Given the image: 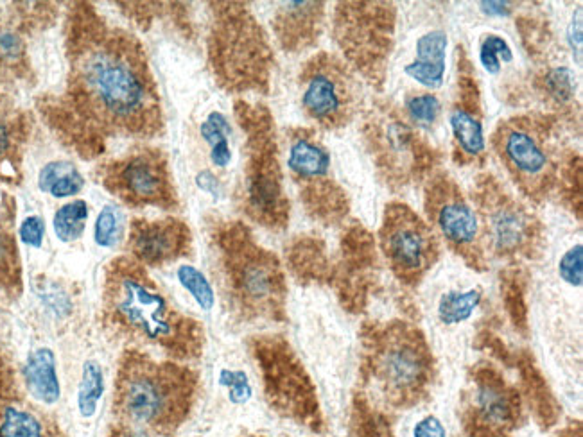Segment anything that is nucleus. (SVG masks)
<instances>
[{
	"label": "nucleus",
	"instance_id": "nucleus-1",
	"mask_svg": "<svg viewBox=\"0 0 583 437\" xmlns=\"http://www.w3.org/2000/svg\"><path fill=\"white\" fill-rule=\"evenodd\" d=\"M83 35L74 61L79 110L110 135H158L162 106L139 40L103 20H92Z\"/></svg>",
	"mask_w": 583,
	"mask_h": 437
},
{
	"label": "nucleus",
	"instance_id": "nucleus-2",
	"mask_svg": "<svg viewBox=\"0 0 583 437\" xmlns=\"http://www.w3.org/2000/svg\"><path fill=\"white\" fill-rule=\"evenodd\" d=\"M106 310L110 321L126 334L158 344L178 359L200 355V325L180 316L135 260L119 258L110 266Z\"/></svg>",
	"mask_w": 583,
	"mask_h": 437
},
{
	"label": "nucleus",
	"instance_id": "nucleus-3",
	"mask_svg": "<svg viewBox=\"0 0 583 437\" xmlns=\"http://www.w3.org/2000/svg\"><path fill=\"white\" fill-rule=\"evenodd\" d=\"M196 384L191 369L128 353L115 384V412L130 429H175L191 409Z\"/></svg>",
	"mask_w": 583,
	"mask_h": 437
},
{
	"label": "nucleus",
	"instance_id": "nucleus-4",
	"mask_svg": "<svg viewBox=\"0 0 583 437\" xmlns=\"http://www.w3.org/2000/svg\"><path fill=\"white\" fill-rule=\"evenodd\" d=\"M210 6L207 56L216 83L230 94H268L275 56L264 27L241 2Z\"/></svg>",
	"mask_w": 583,
	"mask_h": 437
},
{
	"label": "nucleus",
	"instance_id": "nucleus-5",
	"mask_svg": "<svg viewBox=\"0 0 583 437\" xmlns=\"http://www.w3.org/2000/svg\"><path fill=\"white\" fill-rule=\"evenodd\" d=\"M212 239L235 309L246 319H282L286 278L279 258L262 248L239 221L214 224Z\"/></svg>",
	"mask_w": 583,
	"mask_h": 437
},
{
	"label": "nucleus",
	"instance_id": "nucleus-6",
	"mask_svg": "<svg viewBox=\"0 0 583 437\" xmlns=\"http://www.w3.org/2000/svg\"><path fill=\"white\" fill-rule=\"evenodd\" d=\"M235 120L243 129L244 163L241 206L253 223L280 232L289 224L291 203L284 189L275 120L264 104L237 99Z\"/></svg>",
	"mask_w": 583,
	"mask_h": 437
},
{
	"label": "nucleus",
	"instance_id": "nucleus-7",
	"mask_svg": "<svg viewBox=\"0 0 583 437\" xmlns=\"http://www.w3.org/2000/svg\"><path fill=\"white\" fill-rule=\"evenodd\" d=\"M560 119L549 112H526L501 120L490 147L517 190L533 205L546 203L557 187Z\"/></svg>",
	"mask_w": 583,
	"mask_h": 437
},
{
	"label": "nucleus",
	"instance_id": "nucleus-8",
	"mask_svg": "<svg viewBox=\"0 0 583 437\" xmlns=\"http://www.w3.org/2000/svg\"><path fill=\"white\" fill-rule=\"evenodd\" d=\"M361 138L379 180L395 194L426 183L440 171L442 151L390 101H377L365 113Z\"/></svg>",
	"mask_w": 583,
	"mask_h": 437
},
{
	"label": "nucleus",
	"instance_id": "nucleus-9",
	"mask_svg": "<svg viewBox=\"0 0 583 437\" xmlns=\"http://www.w3.org/2000/svg\"><path fill=\"white\" fill-rule=\"evenodd\" d=\"M365 368L384 398L409 407L426 398L435 380V359L417 326L392 321L365 332Z\"/></svg>",
	"mask_w": 583,
	"mask_h": 437
},
{
	"label": "nucleus",
	"instance_id": "nucleus-10",
	"mask_svg": "<svg viewBox=\"0 0 583 437\" xmlns=\"http://www.w3.org/2000/svg\"><path fill=\"white\" fill-rule=\"evenodd\" d=\"M397 6L393 2H338L332 17V35L345 63L356 76L383 92L395 49Z\"/></svg>",
	"mask_w": 583,
	"mask_h": 437
},
{
	"label": "nucleus",
	"instance_id": "nucleus-11",
	"mask_svg": "<svg viewBox=\"0 0 583 437\" xmlns=\"http://www.w3.org/2000/svg\"><path fill=\"white\" fill-rule=\"evenodd\" d=\"M470 199L479 217L485 248L494 257L508 262L535 258L544 242V226L539 217L515 198L490 172L476 176Z\"/></svg>",
	"mask_w": 583,
	"mask_h": 437
},
{
	"label": "nucleus",
	"instance_id": "nucleus-12",
	"mask_svg": "<svg viewBox=\"0 0 583 437\" xmlns=\"http://www.w3.org/2000/svg\"><path fill=\"white\" fill-rule=\"evenodd\" d=\"M305 117L327 131L347 128L361 106V85L345 60L318 52L304 63L298 76Z\"/></svg>",
	"mask_w": 583,
	"mask_h": 437
},
{
	"label": "nucleus",
	"instance_id": "nucleus-13",
	"mask_svg": "<svg viewBox=\"0 0 583 437\" xmlns=\"http://www.w3.org/2000/svg\"><path fill=\"white\" fill-rule=\"evenodd\" d=\"M427 223L442 237L447 248L463 258L467 266L483 271L487 248L478 214L449 172L436 171L424 183Z\"/></svg>",
	"mask_w": 583,
	"mask_h": 437
},
{
	"label": "nucleus",
	"instance_id": "nucleus-14",
	"mask_svg": "<svg viewBox=\"0 0 583 437\" xmlns=\"http://www.w3.org/2000/svg\"><path fill=\"white\" fill-rule=\"evenodd\" d=\"M379 246L395 278L408 287H417L440 258L435 230L402 201L384 208Z\"/></svg>",
	"mask_w": 583,
	"mask_h": 437
},
{
	"label": "nucleus",
	"instance_id": "nucleus-15",
	"mask_svg": "<svg viewBox=\"0 0 583 437\" xmlns=\"http://www.w3.org/2000/svg\"><path fill=\"white\" fill-rule=\"evenodd\" d=\"M101 181L108 192L128 206H155L162 210H176L180 206L169 160L158 149H140L106 163Z\"/></svg>",
	"mask_w": 583,
	"mask_h": 437
},
{
	"label": "nucleus",
	"instance_id": "nucleus-16",
	"mask_svg": "<svg viewBox=\"0 0 583 437\" xmlns=\"http://www.w3.org/2000/svg\"><path fill=\"white\" fill-rule=\"evenodd\" d=\"M449 128L453 162L460 167H483L488 155L481 86L463 45L456 47V90L449 108Z\"/></svg>",
	"mask_w": 583,
	"mask_h": 437
},
{
	"label": "nucleus",
	"instance_id": "nucleus-17",
	"mask_svg": "<svg viewBox=\"0 0 583 437\" xmlns=\"http://www.w3.org/2000/svg\"><path fill=\"white\" fill-rule=\"evenodd\" d=\"M253 353L261 364L266 393L273 402L284 411L298 414L316 409L313 384L288 344L277 339H264L255 343Z\"/></svg>",
	"mask_w": 583,
	"mask_h": 437
},
{
	"label": "nucleus",
	"instance_id": "nucleus-18",
	"mask_svg": "<svg viewBox=\"0 0 583 437\" xmlns=\"http://www.w3.org/2000/svg\"><path fill=\"white\" fill-rule=\"evenodd\" d=\"M469 411L479 425L505 432L519 420L521 400L496 368L481 364L470 378Z\"/></svg>",
	"mask_w": 583,
	"mask_h": 437
},
{
	"label": "nucleus",
	"instance_id": "nucleus-19",
	"mask_svg": "<svg viewBox=\"0 0 583 437\" xmlns=\"http://www.w3.org/2000/svg\"><path fill=\"white\" fill-rule=\"evenodd\" d=\"M191 244V230L180 219H137L131 224L130 251L140 266H166L189 255Z\"/></svg>",
	"mask_w": 583,
	"mask_h": 437
},
{
	"label": "nucleus",
	"instance_id": "nucleus-20",
	"mask_svg": "<svg viewBox=\"0 0 583 437\" xmlns=\"http://www.w3.org/2000/svg\"><path fill=\"white\" fill-rule=\"evenodd\" d=\"M325 2H284L275 11L273 31L280 47L286 52H304L313 49L322 36Z\"/></svg>",
	"mask_w": 583,
	"mask_h": 437
},
{
	"label": "nucleus",
	"instance_id": "nucleus-21",
	"mask_svg": "<svg viewBox=\"0 0 583 437\" xmlns=\"http://www.w3.org/2000/svg\"><path fill=\"white\" fill-rule=\"evenodd\" d=\"M332 158L329 149L311 128H291L288 131V169L296 185L331 176Z\"/></svg>",
	"mask_w": 583,
	"mask_h": 437
},
{
	"label": "nucleus",
	"instance_id": "nucleus-22",
	"mask_svg": "<svg viewBox=\"0 0 583 437\" xmlns=\"http://www.w3.org/2000/svg\"><path fill=\"white\" fill-rule=\"evenodd\" d=\"M307 214L318 223L334 226L349 217L350 198L338 181L325 176L298 185Z\"/></svg>",
	"mask_w": 583,
	"mask_h": 437
},
{
	"label": "nucleus",
	"instance_id": "nucleus-23",
	"mask_svg": "<svg viewBox=\"0 0 583 437\" xmlns=\"http://www.w3.org/2000/svg\"><path fill=\"white\" fill-rule=\"evenodd\" d=\"M447 43L449 38L442 29H433L420 36L415 47V58L404 67L406 76L429 92L438 90L444 85Z\"/></svg>",
	"mask_w": 583,
	"mask_h": 437
},
{
	"label": "nucleus",
	"instance_id": "nucleus-24",
	"mask_svg": "<svg viewBox=\"0 0 583 437\" xmlns=\"http://www.w3.org/2000/svg\"><path fill=\"white\" fill-rule=\"evenodd\" d=\"M575 72L569 67H548L533 78L535 92L544 99L558 119H569L578 122L580 104L576 103Z\"/></svg>",
	"mask_w": 583,
	"mask_h": 437
},
{
	"label": "nucleus",
	"instance_id": "nucleus-25",
	"mask_svg": "<svg viewBox=\"0 0 583 437\" xmlns=\"http://www.w3.org/2000/svg\"><path fill=\"white\" fill-rule=\"evenodd\" d=\"M22 378L27 393L45 407H53L60 402L61 382L58 375L56 355L51 348L40 346L27 355L22 366Z\"/></svg>",
	"mask_w": 583,
	"mask_h": 437
},
{
	"label": "nucleus",
	"instance_id": "nucleus-26",
	"mask_svg": "<svg viewBox=\"0 0 583 437\" xmlns=\"http://www.w3.org/2000/svg\"><path fill=\"white\" fill-rule=\"evenodd\" d=\"M560 203L566 206L571 214L582 221L583 212V162L582 155L575 149H566L560 156L557 187Z\"/></svg>",
	"mask_w": 583,
	"mask_h": 437
},
{
	"label": "nucleus",
	"instance_id": "nucleus-27",
	"mask_svg": "<svg viewBox=\"0 0 583 437\" xmlns=\"http://www.w3.org/2000/svg\"><path fill=\"white\" fill-rule=\"evenodd\" d=\"M85 187V178L74 163L65 160L45 163L38 172V189L56 199L78 196Z\"/></svg>",
	"mask_w": 583,
	"mask_h": 437
},
{
	"label": "nucleus",
	"instance_id": "nucleus-28",
	"mask_svg": "<svg viewBox=\"0 0 583 437\" xmlns=\"http://www.w3.org/2000/svg\"><path fill=\"white\" fill-rule=\"evenodd\" d=\"M0 437H53L33 409L18 402L0 405Z\"/></svg>",
	"mask_w": 583,
	"mask_h": 437
},
{
	"label": "nucleus",
	"instance_id": "nucleus-29",
	"mask_svg": "<svg viewBox=\"0 0 583 437\" xmlns=\"http://www.w3.org/2000/svg\"><path fill=\"white\" fill-rule=\"evenodd\" d=\"M481 303H483V291L478 287H470L465 291L453 289L442 294L436 307V316L442 325H462L474 316V312L481 307Z\"/></svg>",
	"mask_w": 583,
	"mask_h": 437
},
{
	"label": "nucleus",
	"instance_id": "nucleus-30",
	"mask_svg": "<svg viewBox=\"0 0 583 437\" xmlns=\"http://www.w3.org/2000/svg\"><path fill=\"white\" fill-rule=\"evenodd\" d=\"M106 393L105 371L103 366L94 359L83 362L81 380L78 387V412L81 418L90 420L99 411V403Z\"/></svg>",
	"mask_w": 583,
	"mask_h": 437
},
{
	"label": "nucleus",
	"instance_id": "nucleus-31",
	"mask_svg": "<svg viewBox=\"0 0 583 437\" xmlns=\"http://www.w3.org/2000/svg\"><path fill=\"white\" fill-rule=\"evenodd\" d=\"M200 133L203 140L210 147V162L219 169H225L232 162V149H230V135L232 128L228 124L227 117L223 113L212 112L209 117L201 122Z\"/></svg>",
	"mask_w": 583,
	"mask_h": 437
},
{
	"label": "nucleus",
	"instance_id": "nucleus-32",
	"mask_svg": "<svg viewBox=\"0 0 583 437\" xmlns=\"http://www.w3.org/2000/svg\"><path fill=\"white\" fill-rule=\"evenodd\" d=\"M90 208L85 199H74L65 205H61L53 217V230L56 239L65 244L76 242L83 237L87 228Z\"/></svg>",
	"mask_w": 583,
	"mask_h": 437
},
{
	"label": "nucleus",
	"instance_id": "nucleus-33",
	"mask_svg": "<svg viewBox=\"0 0 583 437\" xmlns=\"http://www.w3.org/2000/svg\"><path fill=\"white\" fill-rule=\"evenodd\" d=\"M402 113L413 128L426 133L436 128L442 115V103L433 92H411L404 99Z\"/></svg>",
	"mask_w": 583,
	"mask_h": 437
},
{
	"label": "nucleus",
	"instance_id": "nucleus-34",
	"mask_svg": "<svg viewBox=\"0 0 583 437\" xmlns=\"http://www.w3.org/2000/svg\"><path fill=\"white\" fill-rule=\"evenodd\" d=\"M126 239V214L119 205L101 208L94 223V242L101 249H115Z\"/></svg>",
	"mask_w": 583,
	"mask_h": 437
},
{
	"label": "nucleus",
	"instance_id": "nucleus-35",
	"mask_svg": "<svg viewBox=\"0 0 583 437\" xmlns=\"http://www.w3.org/2000/svg\"><path fill=\"white\" fill-rule=\"evenodd\" d=\"M176 278L182 285L183 291L191 296L194 303L203 312H210L214 309L216 291L203 271H200L198 267L191 266V264H182L176 269Z\"/></svg>",
	"mask_w": 583,
	"mask_h": 437
},
{
	"label": "nucleus",
	"instance_id": "nucleus-36",
	"mask_svg": "<svg viewBox=\"0 0 583 437\" xmlns=\"http://www.w3.org/2000/svg\"><path fill=\"white\" fill-rule=\"evenodd\" d=\"M515 27L521 35L524 49L528 51L530 56H533L535 60L540 56H546L549 43H551V31H549V24L546 20L526 15V17L517 18Z\"/></svg>",
	"mask_w": 583,
	"mask_h": 437
},
{
	"label": "nucleus",
	"instance_id": "nucleus-37",
	"mask_svg": "<svg viewBox=\"0 0 583 437\" xmlns=\"http://www.w3.org/2000/svg\"><path fill=\"white\" fill-rule=\"evenodd\" d=\"M512 61H514V52L503 36L496 33L483 36V40L479 43V63L488 74L497 76L501 72L503 63H512Z\"/></svg>",
	"mask_w": 583,
	"mask_h": 437
},
{
	"label": "nucleus",
	"instance_id": "nucleus-38",
	"mask_svg": "<svg viewBox=\"0 0 583 437\" xmlns=\"http://www.w3.org/2000/svg\"><path fill=\"white\" fill-rule=\"evenodd\" d=\"M36 296L53 318L63 319L72 312V300L69 292L61 287L60 283L42 282L36 289Z\"/></svg>",
	"mask_w": 583,
	"mask_h": 437
},
{
	"label": "nucleus",
	"instance_id": "nucleus-39",
	"mask_svg": "<svg viewBox=\"0 0 583 437\" xmlns=\"http://www.w3.org/2000/svg\"><path fill=\"white\" fill-rule=\"evenodd\" d=\"M219 386L227 389L228 400L234 405H244L252 400V382L243 369H221Z\"/></svg>",
	"mask_w": 583,
	"mask_h": 437
},
{
	"label": "nucleus",
	"instance_id": "nucleus-40",
	"mask_svg": "<svg viewBox=\"0 0 583 437\" xmlns=\"http://www.w3.org/2000/svg\"><path fill=\"white\" fill-rule=\"evenodd\" d=\"M558 275L562 282L571 287H582L583 283V248L582 244H576L567 249L558 262Z\"/></svg>",
	"mask_w": 583,
	"mask_h": 437
},
{
	"label": "nucleus",
	"instance_id": "nucleus-41",
	"mask_svg": "<svg viewBox=\"0 0 583 437\" xmlns=\"http://www.w3.org/2000/svg\"><path fill=\"white\" fill-rule=\"evenodd\" d=\"M45 233H47V226H45L42 215H27L26 219L18 226V239L27 248H42Z\"/></svg>",
	"mask_w": 583,
	"mask_h": 437
},
{
	"label": "nucleus",
	"instance_id": "nucleus-42",
	"mask_svg": "<svg viewBox=\"0 0 583 437\" xmlns=\"http://www.w3.org/2000/svg\"><path fill=\"white\" fill-rule=\"evenodd\" d=\"M409 437H449V432L438 416L426 414L413 423Z\"/></svg>",
	"mask_w": 583,
	"mask_h": 437
},
{
	"label": "nucleus",
	"instance_id": "nucleus-43",
	"mask_svg": "<svg viewBox=\"0 0 583 437\" xmlns=\"http://www.w3.org/2000/svg\"><path fill=\"white\" fill-rule=\"evenodd\" d=\"M22 52H24V42L15 31H9V29L0 31V60L13 63L22 56Z\"/></svg>",
	"mask_w": 583,
	"mask_h": 437
},
{
	"label": "nucleus",
	"instance_id": "nucleus-44",
	"mask_svg": "<svg viewBox=\"0 0 583 437\" xmlns=\"http://www.w3.org/2000/svg\"><path fill=\"white\" fill-rule=\"evenodd\" d=\"M567 40L571 43L573 54H576V63H582V8L576 9V15H573L571 26L567 31Z\"/></svg>",
	"mask_w": 583,
	"mask_h": 437
},
{
	"label": "nucleus",
	"instance_id": "nucleus-45",
	"mask_svg": "<svg viewBox=\"0 0 583 437\" xmlns=\"http://www.w3.org/2000/svg\"><path fill=\"white\" fill-rule=\"evenodd\" d=\"M196 183L203 192H207L210 196L218 198L221 194V181H219L218 176L214 172L201 171L198 176H196Z\"/></svg>",
	"mask_w": 583,
	"mask_h": 437
},
{
	"label": "nucleus",
	"instance_id": "nucleus-46",
	"mask_svg": "<svg viewBox=\"0 0 583 437\" xmlns=\"http://www.w3.org/2000/svg\"><path fill=\"white\" fill-rule=\"evenodd\" d=\"M481 11L488 17H508L514 11V2H479Z\"/></svg>",
	"mask_w": 583,
	"mask_h": 437
},
{
	"label": "nucleus",
	"instance_id": "nucleus-47",
	"mask_svg": "<svg viewBox=\"0 0 583 437\" xmlns=\"http://www.w3.org/2000/svg\"><path fill=\"white\" fill-rule=\"evenodd\" d=\"M11 149V131L6 120L0 119V156L6 155Z\"/></svg>",
	"mask_w": 583,
	"mask_h": 437
},
{
	"label": "nucleus",
	"instance_id": "nucleus-48",
	"mask_svg": "<svg viewBox=\"0 0 583 437\" xmlns=\"http://www.w3.org/2000/svg\"><path fill=\"white\" fill-rule=\"evenodd\" d=\"M114 437H151L148 432H142V430L130 429V427H122L121 430L115 432Z\"/></svg>",
	"mask_w": 583,
	"mask_h": 437
}]
</instances>
